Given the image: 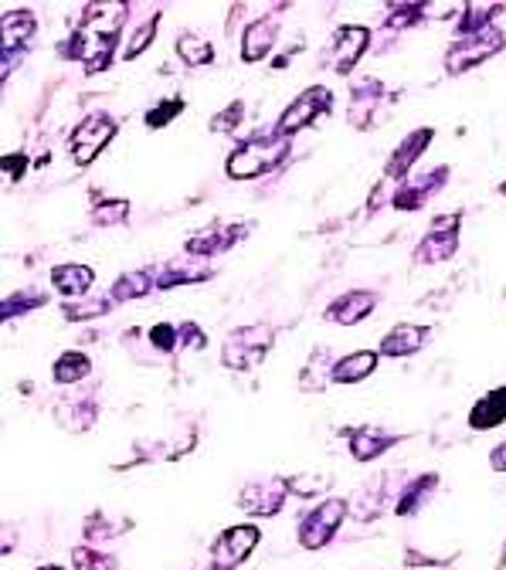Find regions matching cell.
<instances>
[{"label":"cell","mask_w":506,"mask_h":570,"mask_svg":"<svg viewBox=\"0 0 506 570\" xmlns=\"http://www.w3.org/2000/svg\"><path fill=\"white\" fill-rule=\"evenodd\" d=\"M428 136H432V133H428V129H418V133L411 136V143H401V150L391 157L388 177H401V174H405V170L411 167V163L418 160V153H422L425 146H428Z\"/></svg>","instance_id":"obj_16"},{"label":"cell","mask_w":506,"mask_h":570,"mask_svg":"<svg viewBox=\"0 0 506 570\" xmlns=\"http://www.w3.org/2000/svg\"><path fill=\"white\" fill-rule=\"evenodd\" d=\"M343 513H347V506L340 503V499H330V503H323L316 513H310L303 520V526H299V537H303L306 547H323L330 537H333V530L340 526L343 520Z\"/></svg>","instance_id":"obj_5"},{"label":"cell","mask_w":506,"mask_h":570,"mask_svg":"<svg viewBox=\"0 0 506 570\" xmlns=\"http://www.w3.org/2000/svg\"><path fill=\"white\" fill-rule=\"evenodd\" d=\"M85 374H89V360H85L82 353H65V357L55 364V377L62 380V384H72V380H82Z\"/></svg>","instance_id":"obj_20"},{"label":"cell","mask_w":506,"mask_h":570,"mask_svg":"<svg viewBox=\"0 0 506 570\" xmlns=\"http://www.w3.org/2000/svg\"><path fill=\"white\" fill-rule=\"evenodd\" d=\"M113 133H116V123L109 116H102V112H96V116H89L85 123L75 129V140H72V153H75V160L82 163H92L99 157V150L106 146L109 140H113Z\"/></svg>","instance_id":"obj_4"},{"label":"cell","mask_w":506,"mask_h":570,"mask_svg":"<svg viewBox=\"0 0 506 570\" xmlns=\"http://www.w3.org/2000/svg\"><path fill=\"white\" fill-rule=\"evenodd\" d=\"M286 150H289V140L282 133L276 136V140H269V136L248 140L242 150L228 160V174L231 177H259V174H265V170L276 167V163L286 157Z\"/></svg>","instance_id":"obj_2"},{"label":"cell","mask_w":506,"mask_h":570,"mask_svg":"<svg viewBox=\"0 0 506 570\" xmlns=\"http://www.w3.org/2000/svg\"><path fill=\"white\" fill-rule=\"evenodd\" d=\"M374 367H377V353H371V350L354 353V357L340 360V364L333 367V380H340V384H350V380H364Z\"/></svg>","instance_id":"obj_14"},{"label":"cell","mask_w":506,"mask_h":570,"mask_svg":"<svg viewBox=\"0 0 506 570\" xmlns=\"http://www.w3.org/2000/svg\"><path fill=\"white\" fill-rule=\"evenodd\" d=\"M255 540H259L255 526H235V530H228L225 537L218 540V547H214V564L221 570L238 567L248 557V550L255 547Z\"/></svg>","instance_id":"obj_7"},{"label":"cell","mask_w":506,"mask_h":570,"mask_svg":"<svg viewBox=\"0 0 506 570\" xmlns=\"http://www.w3.org/2000/svg\"><path fill=\"white\" fill-rule=\"evenodd\" d=\"M126 4H92L85 7V17L75 31L72 41V58H85L89 72H99L106 65L109 51L116 45V34L123 28Z\"/></svg>","instance_id":"obj_1"},{"label":"cell","mask_w":506,"mask_h":570,"mask_svg":"<svg viewBox=\"0 0 506 570\" xmlns=\"http://www.w3.org/2000/svg\"><path fill=\"white\" fill-rule=\"evenodd\" d=\"M367 41H371L367 28H340L330 48V65L337 68V72H350V65L364 55Z\"/></svg>","instance_id":"obj_9"},{"label":"cell","mask_w":506,"mask_h":570,"mask_svg":"<svg viewBox=\"0 0 506 570\" xmlns=\"http://www.w3.org/2000/svg\"><path fill=\"white\" fill-rule=\"evenodd\" d=\"M500 421H506V387L483 397L479 408L473 411V428H496Z\"/></svg>","instance_id":"obj_15"},{"label":"cell","mask_w":506,"mask_h":570,"mask_svg":"<svg viewBox=\"0 0 506 570\" xmlns=\"http://www.w3.org/2000/svg\"><path fill=\"white\" fill-rule=\"evenodd\" d=\"M177 48L191 65H208L211 62V45H204V41H197V38H180Z\"/></svg>","instance_id":"obj_21"},{"label":"cell","mask_w":506,"mask_h":570,"mask_svg":"<svg viewBox=\"0 0 506 570\" xmlns=\"http://www.w3.org/2000/svg\"><path fill=\"white\" fill-rule=\"evenodd\" d=\"M238 235H242V228H218V224H211V228L204 231V235H197L187 248H191V252H218V248H228Z\"/></svg>","instance_id":"obj_18"},{"label":"cell","mask_w":506,"mask_h":570,"mask_svg":"<svg viewBox=\"0 0 506 570\" xmlns=\"http://www.w3.org/2000/svg\"><path fill=\"white\" fill-rule=\"evenodd\" d=\"M456 231H459L456 214H445V221H435L432 235L418 248V258H422V262H442V258H449L456 252Z\"/></svg>","instance_id":"obj_8"},{"label":"cell","mask_w":506,"mask_h":570,"mask_svg":"<svg viewBox=\"0 0 506 570\" xmlns=\"http://www.w3.org/2000/svg\"><path fill=\"white\" fill-rule=\"evenodd\" d=\"M388 445H391V438H381L377 431H357L354 442H350V448H354V455L360 462H371L374 455H381Z\"/></svg>","instance_id":"obj_19"},{"label":"cell","mask_w":506,"mask_h":570,"mask_svg":"<svg viewBox=\"0 0 506 570\" xmlns=\"http://www.w3.org/2000/svg\"><path fill=\"white\" fill-rule=\"evenodd\" d=\"M41 570H58V567H41Z\"/></svg>","instance_id":"obj_25"},{"label":"cell","mask_w":506,"mask_h":570,"mask_svg":"<svg viewBox=\"0 0 506 570\" xmlns=\"http://www.w3.org/2000/svg\"><path fill=\"white\" fill-rule=\"evenodd\" d=\"M92 285V272L82 269V265H65V269L55 272V289L65 292V296H82Z\"/></svg>","instance_id":"obj_17"},{"label":"cell","mask_w":506,"mask_h":570,"mask_svg":"<svg viewBox=\"0 0 506 570\" xmlns=\"http://www.w3.org/2000/svg\"><path fill=\"white\" fill-rule=\"evenodd\" d=\"M425 330L422 326H394L388 340L381 343V353H388V357H401V353H415L418 347L425 343Z\"/></svg>","instance_id":"obj_13"},{"label":"cell","mask_w":506,"mask_h":570,"mask_svg":"<svg viewBox=\"0 0 506 570\" xmlns=\"http://www.w3.org/2000/svg\"><path fill=\"white\" fill-rule=\"evenodd\" d=\"M276 21H259V24H252V28L245 31V41H242V51H245V58L248 62H259V58H265L272 51V41H276Z\"/></svg>","instance_id":"obj_12"},{"label":"cell","mask_w":506,"mask_h":570,"mask_svg":"<svg viewBox=\"0 0 506 570\" xmlns=\"http://www.w3.org/2000/svg\"><path fill=\"white\" fill-rule=\"evenodd\" d=\"M153 34H157V28H153V21H150V24H143V31H140V34H133L130 48H126V58H136V55H140V51L150 45Z\"/></svg>","instance_id":"obj_22"},{"label":"cell","mask_w":506,"mask_h":570,"mask_svg":"<svg viewBox=\"0 0 506 570\" xmlns=\"http://www.w3.org/2000/svg\"><path fill=\"white\" fill-rule=\"evenodd\" d=\"M31 34H34V17L28 11L4 14V21H0V45H4L7 55H14V51L21 48Z\"/></svg>","instance_id":"obj_10"},{"label":"cell","mask_w":506,"mask_h":570,"mask_svg":"<svg viewBox=\"0 0 506 570\" xmlns=\"http://www.w3.org/2000/svg\"><path fill=\"white\" fill-rule=\"evenodd\" d=\"M493 465H496L500 472H506V445H500V448L493 452Z\"/></svg>","instance_id":"obj_24"},{"label":"cell","mask_w":506,"mask_h":570,"mask_svg":"<svg viewBox=\"0 0 506 570\" xmlns=\"http://www.w3.org/2000/svg\"><path fill=\"white\" fill-rule=\"evenodd\" d=\"M374 302L377 299L371 296V292H350V296H343L337 306H330V319H337V323H343V326H354L371 313Z\"/></svg>","instance_id":"obj_11"},{"label":"cell","mask_w":506,"mask_h":570,"mask_svg":"<svg viewBox=\"0 0 506 570\" xmlns=\"http://www.w3.org/2000/svg\"><path fill=\"white\" fill-rule=\"evenodd\" d=\"M238 116H242V106H231V112H228V116L225 119H214V129H231V126H235V119Z\"/></svg>","instance_id":"obj_23"},{"label":"cell","mask_w":506,"mask_h":570,"mask_svg":"<svg viewBox=\"0 0 506 570\" xmlns=\"http://www.w3.org/2000/svg\"><path fill=\"white\" fill-rule=\"evenodd\" d=\"M327 106H330V92L327 89H306L293 102V106L286 109V116H282V123H279V133L286 136V133H293V129L310 126L313 119L320 116V112L327 109Z\"/></svg>","instance_id":"obj_6"},{"label":"cell","mask_w":506,"mask_h":570,"mask_svg":"<svg viewBox=\"0 0 506 570\" xmlns=\"http://www.w3.org/2000/svg\"><path fill=\"white\" fill-rule=\"evenodd\" d=\"M500 45H503V34H500V28H490V24L462 34V45L449 51V72L452 75L466 72V68L479 65L483 58H490L493 51H500Z\"/></svg>","instance_id":"obj_3"}]
</instances>
